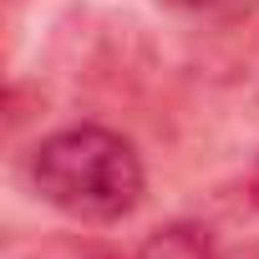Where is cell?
Returning <instances> with one entry per match:
<instances>
[{
  "mask_svg": "<svg viewBox=\"0 0 259 259\" xmlns=\"http://www.w3.org/2000/svg\"><path fill=\"white\" fill-rule=\"evenodd\" d=\"M249 198H254V208H259V163H254V173H249Z\"/></svg>",
  "mask_w": 259,
  "mask_h": 259,
  "instance_id": "3",
  "label": "cell"
},
{
  "mask_svg": "<svg viewBox=\"0 0 259 259\" xmlns=\"http://www.w3.org/2000/svg\"><path fill=\"white\" fill-rule=\"evenodd\" d=\"M138 259H219V249L203 224H163L143 239Z\"/></svg>",
  "mask_w": 259,
  "mask_h": 259,
  "instance_id": "2",
  "label": "cell"
},
{
  "mask_svg": "<svg viewBox=\"0 0 259 259\" xmlns=\"http://www.w3.org/2000/svg\"><path fill=\"white\" fill-rule=\"evenodd\" d=\"M36 193L81 224H117L143 198V158L112 127H66L31 153Z\"/></svg>",
  "mask_w": 259,
  "mask_h": 259,
  "instance_id": "1",
  "label": "cell"
},
{
  "mask_svg": "<svg viewBox=\"0 0 259 259\" xmlns=\"http://www.w3.org/2000/svg\"><path fill=\"white\" fill-rule=\"evenodd\" d=\"M183 6H219V0H183Z\"/></svg>",
  "mask_w": 259,
  "mask_h": 259,
  "instance_id": "4",
  "label": "cell"
}]
</instances>
